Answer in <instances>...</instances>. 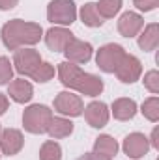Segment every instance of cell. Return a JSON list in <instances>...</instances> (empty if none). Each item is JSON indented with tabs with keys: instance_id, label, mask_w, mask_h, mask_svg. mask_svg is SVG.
Wrapping results in <instances>:
<instances>
[{
	"instance_id": "obj_30",
	"label": "cell",
	"mask_w": 159,
	"mask_h": 160,
	"mask_svg": "<svg viewBox=\"0 0 159 160\" xmlns=\"http://www.w3.org/2000/svg\"><path fill=\"white\" fill-rule=\"evenodd\" d=\"M79 160H111V158L99 157V155H96V153H84L82 157H79Z\"/></svg>"
},
{
	"instance_id": "obj_14",
	"label": "cell",
	"mask_w": 159,
	"mask_h": 160,
	"mask_svg": "<svg viewBox=\"0 0 159 160\" xmlns=\"http://www.w3.org/2000/svg\"><path fill=\"white\" fill-rule=\"evenodd\" d=\"M144 26V19L135 11H125L118 21V32L123 38H135Z\"/></svg>"
},
{
	"instance_id": "obj_27",
	"label": "cell",
	"mask_w": 159,
	"mask_h": 160,
	"mask_svg": "<svg viewBox=\"0 0 159 160\" xmlns=\"http://www.w3.org/2000/svg\"><path fill=\"white\" fill-rule=\"evenodd\" d=\"M133 4L140 9V11H152L159 6V0H133Z\"/></svg>"
},
{
	"instance_id": "obj_2",
	"label": "cell",
	"mask_w": 159,
	"mask_h": 160,
	"mask_svg": "<svg viewBox=\"0 0 159 160\" xmlns=\"http://www.w3.org/2000/svg\"><path fill=\"white\" fill-rule=\"evenodd\" d=\"M2 43L9 50H17L21 47H30L40 43L43 38V28L38 22H26L21 19H13L2 26Z\"/></svg>"
},
{
	"instance_id": "obj_8",
	"label": "cell",
	"mask_w": 159,
	"mask_h": 160,
	"mask_svg": "<svg viewBox=\"0 0 159 160\" xmlns=\"http://www.w3.org/2000/svg\"><path fill=\"white\" fill-rule=\"evenodd\" d=\"M114 73H116L120 82L133 84V82H137V80L140 78V75H142V63H140V60L137 56L125 54V58L122 60V63L118 65V69Z\"/></svg>"
},
{
	"instance_id": "obj_23",
	"label": "cell",
	"mask_w": 159,
	"mask_h": 160,
	"mask_svg": "<svg viewBox=\"0 0 159 160\" xmlns=\"http://www.w3.org/2000/svg\"><path fill=\"white\" fill-rule=\"evenodd\" d=\"M142 114H144V118L148 121H152V123H156L159 119V99L157 97H150V99H146L144 102H142V110H140Z\"/></svg>"
},
{
	"instance_id": "obj_29",
	"label": "cell",
	"mask_w": 159,
	"mask_h": 160,
	"mask_svg": "<svg viewBox=\"0 0 159 160\" xmlns=\"http://www.w3.org/2000/svg\"><path fill=\"white\" fill-rule=\"evenodd\" d=\"M148 142H150V143H152L156 149H159V128H157V127L152 130V138H150Z\"/></svg>"
},
{
	"instance_id": "obj_18",
	"label": "cell",
	"mask_w": 159,
	"mask_h": 160,
	"mask_svg": "<svg viewBox=\"0 0 159 160\" xmlns=\"http://www.w3.org/2000/svg\"><path fill=\"white\" fill-rule=\"evenodd\" d=\"M94 153L99 155V157H105V158H112V157H116V153H118V142H116L114 138L103 134V136H99V138L96 140V143H94Z\"/></svg>"
},
{
	"instance_id": "obj_22",
	"label": "cell",
	"mask_w": 159,
	"mask_h": 160,
	"mask_svg": "<svg viewBox=\"0 0 159 160\" xmlns=\"http://www.w3.org/2000/svg\"><path fill=\"white\" fill-rule=\"evenodd\" d=\"M96 8L103 19H112L122 9V0H99L96 4Z\"/></svg>"
},
{
	"instance_id": "obj_1",
	"label": "cell",
	"mask_w": 159,
	"mask_h": 160,
	"mask_svg": "<svg viewBox=\"0 0 159 160\" xmlns=\"http://www.w3.org/2000/svg\"><path fill=\"white\" fill-rule=\"evenodd\" d=\"M58 78L66 88L75 89L88 97H96L103 91V80L96 75L84 73L79 65H75L71 62L58 63Z\"/></svg>"
},
{
	"instance_id": "obj_21",
	"label": "cell",
	"mask_w": 159,
	"mask_h": 160,
	"mask_svg": "<svg viewBox=\"0 0 159 160\" xmlns=\"http://www.w3.org/2000/svg\"><path fill=\"white\" fill-rule=\"evenodd\" d=\"M40 160H62V147L54 140H47L40 149Z\"/></svg>"
},
{
	"instance_id": "obj_9",
	"label": "cell",
	"mask_w": 159,
	"mask_h": 160,
	"mask_svg": "<svg viewBox=\"0 0 159 160\" xmlns=\"http://www.w3.org/2000/svg\"><path fill=\"white\" fill-rule=\"evenodd\" d=\"M92 52H94L92 45L82 39H77V38H73L68 43V47L64 48V54H66L68 62H71V63H86V62H90Z\"/></svg>"
},
{
	"instance_id": "obj_10",
	"label": "cell",
	"mask_w": 159,
	"mask_h": 160,
	"mask_svg": "<svg viewBox=\"0 0 159 160\" xmlns=\"http://www.w3.org/2000/svg\"><path fill=\"white\" fill-rule=\"evenodd\" d=\"M25 145V138H23V132L17 130V128H6V130H0V151L8 157H13L17 155Z\"/></svg>"
},
{
	"instance_id": "obj_17",
	"label": "cell",
	"mask_w": 159,
	"mask_h": 160,
	"mask_svg": "<svg viewBox=\"0 0 159 160\" xmlns=\"http://www.w3.org/2000/svg\"><path fill=\"white\" fill-rule=\"evenodd\" d=\"M159 45V26L156 22L148 24L142 34L139 36V47L144 50V52H150V50H156Z\"/></svg>"
},
{
	"instance_id": "obj_6",
	"label": "cell",
	"mask_w": 159,
	"mask_h": 160,
	"mask_svg": "<svg viewBox=\"0 0 159 160\" xmlns=\"http://www.w3.org/2000/svg\"><path fill=\"white\" fill-rule=\"evenodd\" d=\"M41 56L38 50H34V48H17L15 50V54H13V65H15V71L17 73H21V75H25V77H34L36 75V71L40 69L41 65Z\"/></svg>"
},
{
	"instance_id": "obj_20",
	"label": "cell",
	"mask_w": 159,
	"mask_h": 160,
	"mask_svg": "<svg viewBox=\"0 0 159 160\" xmlns=\"http://www.w3.org/2000/svg\"><path fill=\"white\" fill-rule=\"evenodd\" d=\"M80 19H82V22H84L86 26H90V28H97V26L103 24V17L99 15V11H97V8H96V2H88V4L82 6V9H80Z\"/></svg>"
},
{
	"instance_id": "obj_25",
	"label": "cell",
	"mask_w": 159,
	"mask_h": 160,
	"mask_svg": "<svg viewBox=\"0 0 159 160\" xmlns=\"http://www.w3.org/2000/svg\"><path fill=\"white\" fill-rule=\"evenodd\" d=\"M54 77V67L51 65V63H47V62H41L40 69L36 71V75L32 77V80H36V82H49V80Z\"/></svg>"
},
{
	"instance_id": "obj_24",
	"label": "cell",
	"mask_w": 159,
	"mask_h": 160,
	"mask_svg": "<svg viewBox=\"0 0 159 160\" xmlns=\"http://www.w3.org/2000/svg\"><path fill=\"white\" fill-rule=\"evenodd\" d=\"M13 63L9 62V58L0 56V86L2 84H9V80L13 78Z\"/></svg>"
},
{
	"instance_id": "obj_3",
	"label": "cell",
	"mask_w": 159,
	"mask_h": 160,
	"mask_svg": "<svg viewBox=\"0 0 159 160\" xmlns=\"http://www.w3.org/2000/svg\"><path fill=\"white\" fill-rule=\"evenodd\" d=\"M51 119H52V112L45 104H32L23 114V125L32 134H45Z\"/></svg>"
},
{
	"instance_id": "obj_7",
	"label": "cell",
	"mask_w": 159,
	"mask_h": 160,
	"mask_svg": "<svg viewBox=\"0 0 159 160\" xmlns=\"http://www.w3.org/2000/svg\"><path fill=\"white\" fill-rule=\"evenodd\" d=\"M54 110L58 114H62V116L77 118V116L82 114L84 104H82V99H80L79 95H75L71 91H62L54 99Z\"/></svg>"
},
{
	"instance_id": "obj_31",
	"label": "cell",
	"mask_w": 159,
	"mask_h": 160,
	"mask_svg": "<svg viewBox=\"0 0 159 160\" xmlns=\"http://www.w3.org/2000/svg\"><path fill=\"white\" fill-rule=\"evenodd\" d=\"M8 106H9V102H8V97H6L4 93H0V116H2V114H6Z\"/></svg>"
},
{
	"instance_id": "obj_19",
	"label": "cell",
	"mask_w": 159,
	"mask_h": 160,
	"mask_svg": "<svg viewBox=\"0 0 159 160\" xmlns=\"http://www.w3.org/2000/svg\"><path fill=\"white\" fill-rule=\"evenodd\" d=\"M49 136L54 138V140H60V138H68L71 132H73V123L66 118H52L49 123V128H47Z\"/></svg>"
},
{
	"instance_id": "obj_12",
	"label": "cell",
	"mask_w": 159,
	"mask_h": 160,
	"mask_svg": "<svg viewBox=\"0 0 159 160\" xmlns=\"http://www.w3.org/2000/svg\"><path fill=\"white\" fill-rule=\"evenodd\" d=\"M82 112H84V119L88 121V125L94 127V128H101V127H105L109 123V108L101 101L90 102Z\"/></svg>"
},
{
	"instance_id": "obj_26",
	"label": "cell",
	"mask_w": 159,
	"mask_h": 160,
	"mask_svg": "<svg viewBox=\"0 0 159 160\" xmlns=\"http://www.w3.org/2000/svg\"><path fill=\"white\" fill-rule=\"evenodd\" d=\"M144 88L150 91V93H159V73L154 71H148L144 75Z\"/></svg>"
},
{
	"instance_id": "obj_15",
	"label": "cell",
	"mask_w": 159,
	"mask_h": 160,
	"mask_svg": "<svg viewBox=\"0 0 159 160\" xmlns=\"http://www.w3.org/2000/svg\"><path fill=\"white\" fill-rule=\"evenodd\" d=\"M8 93H9V97H11L15 102L25 104V102H28V101L34 97V88H32V84H30L28 80L17 78V80H11V82L8 84Z\"/></svg>"
},
{
	"instance_id": "obj_5",
	"label": "cell",
	"mask_w": 159,
	"mask_h": 160,
	"mask_svg": "<svg viewBox=\"0 0 159 160\" xmlns=\"http://www.w3.org/2000/svg\"><path fill=\"white\" fill-rule=\"evenodd\" d=\"M125 50L122 45L116 43H109V45H103L99 50H97V56H96V63L101 71L105 73H114L118 69V65L122 63V60L125 58Z\"/></svg>"
},
{
	"instance_id": "obj_13",
	"label": "cell",
	"mask_w": 159,
	"mask_h": 160,
	"mask_svg": "<svg viewBox=\"0 0 159 160\" xmlns=\"http://www.w3.org/2000/svg\"><path fill=\"white\" fill-rule=\"evenodd\" d=\"M75 36L69 30H66L62 26H54V28H51V30L45 32V45L51 50H54V52H64V48L68 47V43Z\"/></svg>"
},
{
	"instance_id": "obj_11",
	"label": "cell",
	"mask_w": 159,
	"mask_h": 160,
	"mask_svg": "<svg viewBox=\"0 0 159 160\" xmlns=\"http://www.w3.org/2000/svg\"><path fill=\"white\" fill-rule=\"evenodd\" d=\"M148 149H150V142L140 132H133L123 140V153L129 158H142L148 153Z\"/></svg>"
},
{
	"instance_id": "obj_4",
	"label": "cell",
	"mask_w": 159,
	"mask_h": 160,
	"mask_svg": "<svg viewBox=\"0 0 159 160\" xmlns=\"http://www.w3.org/2000/svg\"><path fill=\"white\" fill-rule=\"evenodd\" d=\"M47 19L52 24L69 26L77 19V8L73 0H51L47 6Z\"/></svg>"
},
{
	"instance_id": "obj_16",
	"label": "cell",
	"mask_w": 159,
	"mask_h": 160,
	"mask_svg": "<svg viewBox=\"0 0 159 160\" xmlns=\"http://www.w3.org/2000/svg\"><path fill=\"white\" fill-rule=\"evenodd\" d=\"M137 114V102L133 99H127V97H122L116 99L112 102V116L118 121H129L135 118Z\"/></svg>"
},
{
	"instance_id": "obj_28",
	"label": "cell",
	"mask_w": 159,
	"mask_h": 160,
	"mask_svg": "<svg viewBox=\"0 0 159 160\" xmlns=\"http://www.w3.org/2000/svg\"><path fill=\"white\" fill-rule=\"evenodd\" d=\"M19 0H0V9L2 11H8V9H13L17 6Z\"/></svg>"
}]
</instances>
